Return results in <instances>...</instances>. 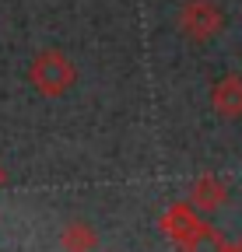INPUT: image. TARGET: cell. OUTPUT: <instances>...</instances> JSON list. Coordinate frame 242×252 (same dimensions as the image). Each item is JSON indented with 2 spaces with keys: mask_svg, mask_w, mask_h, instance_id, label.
Masks as SVG:
<instances>
[{
  "mask_svg": "<svg viewBox=\"0 0 242 252\" xmlns=\"http://www.w3.org/2000/svg\"><path fill=\"white\" fill-rule=\"evenodd\" d=\"M175 25L183 32V39L210 42V39H218L221 28H225V11L214 4V0H186V4L179 7Z\"/></svg>",
  "mask_w": 242,
  "mask_h": 252,
  "instance_id": "obj_2",
  "label": "cell"
},
{
  "mask_svg": "<svg viewBox=\"0 0 242 252\" xmlns=\"http://www.w3.org/2000/svg\"><path fill=\"white\" fill-rule=\"evenodd\" d=\"M4 182H7V172H4V165H0V189H4Z\"/></svg>",
  "mask_w": 242,
  "mask_h": 252,
  "instance_id": "obj_9",
  "label": "cell"
},
{
  "mask_svg": "<svg viewBox=\"0 0 242 252\" xmlns=\"http://www.w3.org/2000/svg\"><path fill=\"white\" fill-rule=\"evenodd\" d=\"M28 84H32L42 98H64L77 84V67L64 49H42L28 63Z\"/></svg>",
  "mask_w": 242,
  "mask_h": 252,
  "instance_id": "obj_1",
  "label": "cell"
},
{
  "mask_svg": "<svg viewBox=\"0 0 242 252\" xmlns=\"http://www.w3.org/2000/svg\"><path fill=\"white\" fill-rule=\"evenodd\" d=\"M228 252H242V238H235V242H228Z\"/></svg>",
  "mask_w": 242,
  "mask_h": 252,
  "instance_id": "obj_8",
  "label": "cell"
},
{
  "mask_svg": "<svg viewBox=\"0 0 242 252\" xmlns=\"http://www.w3.org/2000/svg\"><path fill=\"white\" fill-rule=\"evenodd\" d=\"M204 224H207L204 214H200L190 200H175V203L162 214V235H165L169 242H175L179 249H183V245H186Z\"/></svg>",
  "mask_w": 242,
  "mask_h": 252,
  "instance_id": "obj_3",
  "label": "cell"
},
{
  "mask_svg": "<svg viewBox=\"0 0 242 252\" xmlns=\"http://www.w3.org/2000/svg\"><path fill=\"white\" fill-rule=\"evenodd\" d=\"M99 249V231L88 220H70L60 231V252H95Z\"/></svg>",
  "mask_w": 242,
  "mask_h": 252,
  "instance_id": "obj_6",
  "label": "cell"
},
{
  "mask_svg": "<svg viewBox=\"0 0 242 252\" xmlns=\"http://www.w3.org/2000/svg\"><path fill=\"white\" fill-rule=\"evenodd\" d=\"M183 252H228V238H225L218 228L204 224V228L183 245Z\"/></svg>",
  "mask_w": 242,
  "mask_h": 252,
  "instance_id": "obj_7",
  "label": "cell"
},
{
  "mask_svg": "<svg viewBox=\"0 0 242 252\" xmlns=\"http://www.w3.org/2000/svg\"><path fill=\"white\" fill-rule=\"evenodd\" d=\"M210 109L221 119H242V74H225L210 88Z\"/></svg>",
  "mask_w": 242,
  "mask_h": 252,
  "instance_id": "obj_4",
  "label": "cell"
},
{
  "mask_svg": "<svg viewBox=\"0 0 242 252\" xmlns=\"http://www.w3.org/2000/svg\"><path fill=\"white\" fill-rule=\"evenodd\" d=\"M190 203H193L200 214H214V210H221V207L228 203V186H225L214 172H204V175L193 182V189H190Z\"/></svg>",
  "mask_w": 242,
  "mask_h": 252,
  "instance_id": "obj_5",
  "label": "cell"
}]
</instances>
